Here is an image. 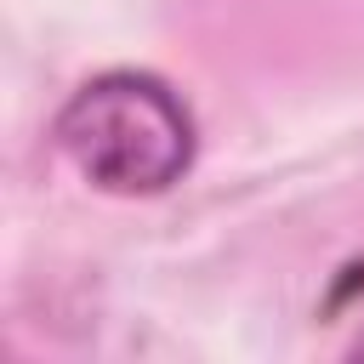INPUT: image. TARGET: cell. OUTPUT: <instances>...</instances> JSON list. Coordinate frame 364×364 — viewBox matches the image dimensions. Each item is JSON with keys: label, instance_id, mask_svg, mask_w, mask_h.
I'll use <instances>...</instances> for the list:
<instances>
[{"label": "cell", "instance_id": "obj_1", "mask_svg": "<svg viewBox=\"0 0 364 364\" xmlns=\"http://www.w3.org/2000/svg\"><path fill=\"white\" fill-rule=\"evenodd\" d=\"M57 148L102 193H165L193 165V114L165 80L114 68L63 102Z\"/></svg>", "mask_w": 364, "mask_h": 364}]
</instances>
